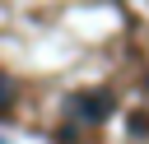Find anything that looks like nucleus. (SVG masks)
I'll return each instance as SVG.
<instances>
[{"label":"nucleus","mask_w":149,"mask_h":144,"mask_svg":"<svg viewBox=\"0 0 149 144\" xmlns=\"http://www.w3.org/2000/svg\"><path fill=\"white\" fill-rule=\"evenodd\" d=\"M74 111L84 121H102L112 111V93H84V98H74Z\"/></svg>","instance_id":"f257e3e1"}]
</instances>
